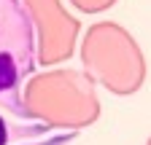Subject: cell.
<instances>
[{
    "label": "cell",
    "instance_id": "1",
    "mask_svg": "<svg viewBox=\"0 0 151 145\" xmlns=\"http://www.w3.org/2000/svg\"><path fill=\"white\" fill-rule=\"evenodd\" d=\"M38 27L27 0H0V105L27 118L24 83L35 72Z\"/></svg>",
    "mask_w": 151,
    "mask_h": 145
},
{
    "label": "cell",
    "instance_id": "2",
    "mask_svg": "<svg viewBox=\"0 0 151 145\" xmlns=\"http://www.w3.org/2000/svg\"><path fill=\"white\" fill-rule=\"evenodd\" d=\"M76 142V132H62V134H54L46 140H35V142H24V145H73Z\"/></svg>",
    "mask_w": 151,
    "mask_h": 145
},
{
    "label": "cell",
    "instance_id": "3",
    "mask_svg": "<svg viewBox=\"0 0 151 145\" xmlns=\"http://www.w3.org/2000/svg\"><path fill=\"white\" fill-rule=\"evenodd\" d=\"M8 124H6V118L0 116V145H8Z\"/></svg>",
    "mask_w": 151,
    "mask_h": 145
}]
</instances>
